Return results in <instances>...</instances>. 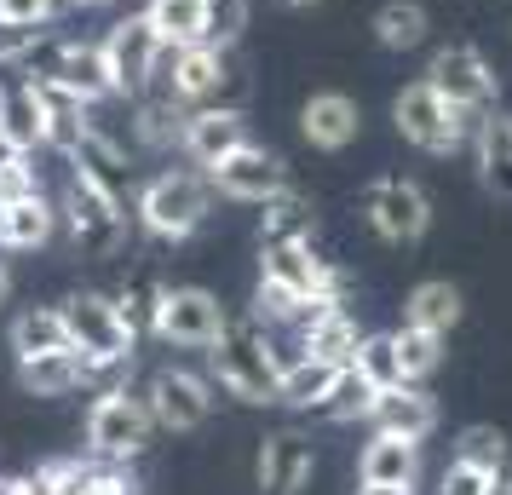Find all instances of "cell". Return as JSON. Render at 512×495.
<instances>
[{"instance_id": "5bb4252c", "label": "cell", "mask_w": 512, "mask_h": 495, "mask_svg": "<svg viewBox=\"0 0 512 495\" xmlns=\"http://www.w3.org/2000/svg\"><path fill=\"white\" fill-rule=\"evenodd\" d=\"M35 75H52V81H64L70 93H81L87 104H104V98H116V70H110V58H104V41H58V47L41 58V70Z\"/></svg>"}, {"instance_id": "1f68e13d", "label": "cell", "mask_w": 512, "mask_h": 495, "mask_svg": "<svg viewBox=\"0 0 512 495\" xmlns=\"http://www.w3.org/2000/svg\"><path fill=\"white\" fill-rule=\"evenodd\" d=\"M334 375H340L334 363L300 357V363H288V369H282V392H277V403H288V409H317V403L328 398Z\"/></svg>"}, {"instance_id": "74e56055", "label": "cell", "mask_w": 512, "mask_h": 495, "mask_svg": "<svg viewBox=\"0 0 512 495\" xmlns=\"http://www.w3.org/2000/svg\"><path fill=\"white\" fill-rule=\"evenodd\" d=\"M156 306H162V283H156V277H133V283L116 294V311L127 317L133 334H144V329L156 334Z\"/></svg>"}, {"instance_id": "816d5d0a", "label": "cell", "mask_w": 512, "mask_h": 495, "mask_svg": "<svg viewBox=\"0 0 512 495\" xmlns=\"http://www.w3.org/2000/svg\"><path fill=\"white\" fill-rule=\"evenodd\" d=\"M70 6H104V0H70Z\"/></svg>"}, {"instance_id": "d4e9b609", "label": "cell", "mask_w": 512, "mask_h": 495, "mask_svg": "<svg viewBox=\"0 0 512 495\" xmlns=\"http://www.w3.org/2000/svg\"><path fill=\"white\" fill-rule=\"evenodd\" d=\"M18 380H24V392H35V398H64V392H75L87 380V357L75 352V346L41 352V357H18Z\"/></svg>"}, {"instance_id": "8fae6325", "label": "cell", "mask_w": 512, "mask_h": 495, "mask_svg": "<svg viewBox=\"0 0 512 495\" xmlns=\"http://www.w3.org/2000/svg\"><path fill=\"white\" fill-rule=\"evenodd\" d=\"M231 323V311L219 306V294L208 288H162V306H156V334L173 346H213Z\"/></svg>"}, {"instance_id": "f35d334b", "label": "cell", "mask_w": 512, "mask_h": 495, "mask_svg": "<svg viewBox=\"0 0 512 495\" xmlns=\"http://www.w3.org/2000/svg\"><path fill=\"white\" fill-rule=\"evenodd\" d=\"M455 461H472L484 472H507V438L495 426H466L461 444H455Z\"/></svg>"}, {"instance_id": "52a82bcc", "label": "cell", "mask_w": 512, "mask_h": 495, "mask_svg": "<svg viewBox=\"0 0 512 495\" xmlns=\"http://www.w3.org/2000/svg\"><path fill=\"white\" fill-rule=\"evenodd\" d=\"M363 219L374 225V236L409 248V242H420V236L432 231V196H426L415 179L386 173V179H374V185L363 190Z\"/></svg>"}, {"instance_id": "7402d4cb", "label": "cell", "mask_w": 512, "mask_h": 495, "mask_svg": "<svg viewBox=\"0 0 512 495\" xmlns=\"http://www.w3.org/2000/svg\"><path fill=\"white\" fill-rule=\"evenodd\" d=\"M369 421L380 426V432H397V438H426L432 426H438V403H432V392H420V386H392V392H380L369 409Z\"/></svg>"}, {"instance_id": "7dc6e473", "label": "cell", "mask_w": 512, "mask_h": 495, "mask_svg": "<svg viewBox=\"0 0 512 495\" xmlns=\"http://www.w3.org/2000/svg\"><path fill=\"white\" fill-rule=\"evenodd\" d=\"M357 495H415V484H363Z\"/></svg>"}, {"instance_id": "c3c4849f", "label": "cell", "mask_w": 512, "mask_h": 495, "mask_svg": "<svg viewBox=\"0 0 512 495\" xmlns=\"http://www.w3.org/2000/svg\"><path fill=\"white\" fill-rule=\"evenodd\" d=\"M484 495H512V472H495V478H489V490Z\"/></svg>"}, {"instance_id": "d590c367", "label": "cell", "mask_w": 512, "mask_h": 495, "mask_svg": "<svg viewBox=\"0 0 512 495\" xmlns=\"http://www.w3.org/2000/svg\"><path fill=\"white\" fill-rule=\"evenodd\" d=\"M392 346H397V363H403V380H409V386L426 380L443 363V334L415 329V323H403V329L392 334Z\"/></svg>"}, {"instance_id": "83f0119b", "label": "cell", "mask_w": 512, "mask_h": 495, "mask_svg": "<svg viewBox=\"0 0 512 495\" xmlns=\"http://www.w3.org/2000/svg\"><path fill=\"white\" fill-rule=\"evenodd\" d=\"M311 225H317V213H311V202L294 185L277 190L271 202H259V242L265 248L271 242H311Z\"/></svg>"}, {"instance_id": "e0dca14e", "label": "cell", "mask_w": 512, "mask_h": 495, "mask_svg": "<svg viewBox=\"0 0 512 495\" xmlns=\"http://www.w3.org/2000/svg\"><path fill=\"white\" fill-rule=\"evenodd\" d=\"M357 323H351L346 300H323V306H305L300 317V357H317V363H334V369H346L351 357H357Z\"/></svg>"}, {"instance_id": "b9f144b4", "label": "cell", "mask_w": 512, "mask_h": 495, "mask_svg": "<svg viewBox=\"0 0 512 495\" xmlns=\"http://www.w3.org/2000/svg\"><path fill=\"white\" fill-rule=\"evenodd\" d=\"M489 478H495V472L472 467V461H449V467H443L438 495H484V490H489Z\"/></svg>"}, {"instance_id": "ffe728a7", "label": "cell", "mask_w": 512, "mask_h": 495, "mask_svg": "<svg viewBox=\"0 0 512 495\" xmlns=\"http://www.w3.org/2000/svg\"><path fill=\"white\" fill-rule=\"evenodd\" d=\"M70 167H75V179L98 185L104 196H116V202H127V190H133V167H127V150H121L116 139H104L98 127H87V133H81V144L70 150Z\"/></svg>"}, {"instance_id": "2e32d148", "label": "cell", "mask_w": 512, "mask_h": 495, "mask_svg": "<svg viewBox=\"0 0 512 495\" xmlns=\"http://www.w3.org/2000/svg\"><path fill=\"white\" fill-rule=\"evenodd\" d=\"M162 81H167V98L173 104H202L225 87V52L219 47H202V41H190V47H167L162 58Z\"/></svg>"}, {"instance_id": "7c38bea8", "label": "cell", "mask_w": 512, "mask_h": 495, "mask_svg": "<svg viewBox=\"0 0 512 495\" xmlns=\"http://www.w3.org/2000/svg\"><path fill=\"white\" fill-rule=\"evenodd\" d=\"M104 58H110V70H116L121 93H139L144 81H156V70H162L167 41L156 35V24H150L144 12H127V18L110 24V35H104Z\"/></svg>"}, {"instance_id": "4316f807", "label": "cell", "mask_w": 512, "mask_h": 495, "mask_svg": "<svg viewBox=\"0 0 512 495\" xmlns=\"http://www.w3.org/2000/svg\"><path fill=\"white\" fill-rule=\"evenodd\" d=\"M52 225H58V208L47 196H18L0 213V248H47Z\"/></svg>"}, {"instance_id": "7bdbcfd3", "label": "cell", "mask_w": 512, "mask_h": 495, "mask_svg": "<svg viewBox=\"0 0 512 495\" xmlns=\"http://www.w3.org/2000/svg\"><path fill=\"white\" fill-rule=\"evenodd\" d=\"M0 196H6V202H18V196H41V179H35V167H29V162L0 167Z\"/></svg>"}, {"instance_id": "4fadbf2b", "label": "cell", "mask_w": 512, "mask_h": 495, "mask_svg": "<svg viewBox=\"0 0 512 495\" xmlns=\"http://www.w3.org/2000/svg\"><path fill=\"white\" fill-rule=\"evenodd\" d=\"M144 403H150L156 426H167V432H196V426H208V415H213L208 380L190 375V369H156Z\"/></svg>"}, {"instance_id": "6da1fadb", "label": "cell", "mask_w": 512, "mask_h": 495, "mask_svg": "<svg viewBox=\"0 0 512 495\" xmlns=\"http://www.w3.org/2000/svg\"><path fill=\"white\" fill-rule=\"evenodd\" d=\"M282 369H288V357L271 346V334H265L259 317H231L225 334L213 340V375L242 403H277Z\"/></svg>"}, {"instance_id": "681fc988", "label": "cell", "mask_w": 512, "mask_h": 495, "mask_svg": "<svg viewBox=\"0 0 512 495\" xmlns=\"http://www.w3.org/2000/svg\"><path fill=\"white\" fill-rule=\"evenodd\" d=\"M271 6H282V12H305V6H317V0H271Z\"/></svg>"}, {"instance_id": "f907efd6", "label": "cell", "mask_w": 512, "mask_h": 495, "mask_svg": "<svg viewBox=\"0 0 512 495\" xmlns=\"http://www.w3.org/2000/svg\"><path fill=\"white\" fill-rule=\"evenodd\" d=\"M6 294H12V277H6V265H0V306H6Z\"/></svg>"}, {"instance_id": "836d02e7", "label": "cell", "mask_w": 512, "mask_h": 495, "mask_svg": "<svg viewBox=\"0 0 512 495\" xmlns=\"http://www.w3.org/2000/svg\"><path fill=\"white\" fill-rule=\"evenodd\" d=\"M351 369L369 380L374 392H392V386H409L403 380V363H397V346L392 334H363L357 340V357H351Z\"/></svg>"}, {"instance_id": "277c9868", "label": "cell", "mask_w": 512, "mask_h": 495, "mask_svg": "<svg viewBox=\"0 0 512 495\" xmlns=\"http://www.w3.org/2000/svg\"><path fill=\"white\" fill-rule=\"evenodd\" d=\"M208 179H196V173H156L150 185L139 190V202H133V213H139V225L150 236H162V242H185V236H196L202 225H208Z\"/></svg>"}, {"instance_id": "7a4b0ae2", "label": "cell", "mask_w": 512, "mask_h": 495, "mask_svg": "<svg viewBox=\"0 0 512 495\" xmlns=\"http://www.w3.org/2000/svg\"><path fill=\"white\" fill-rule=\"evenodd\" d=\"M392 127H397V139L415 144V150H426V156H455L461 144L478 139L484 116L455 110V104H449L426 75H420V81H409V87L392 98Z\"/></svg>"}, {"instance_id": "4dcf8cb0", "label": "cell", "mask_w": 512, "mask_h": 495, "mask_svg": "<svg viewBox=\"0 0 512 495\" xmlns=\"http://www.w3.org/2000/svg\"><path fill=\"white\" fill-rule=\"evenodd\" d=\"M64 346H75V340H70V323H64L58 306H35V311H24V317L12 323V352L18 357L64 352Z\"/></svg>"}, {"instance_id": "9a60e30c", "label": "cell", "mask_w": 512, "mask_h": 495, "mask_svg": "<svg viewBox=\"0 0 512 495\" xmlns=\"http://www.w3.org/2000/svg\"><path fill=\"white\" fill-rule=\"evenodd\" d=\"M242 144H254V139H248V116L236 104H202V110L179 116V150L190 162L213 167L219 156H231Z\"/></svg>"}, {"instance_id": "bcb514c9", "label": "cell", "mask_w": 512, "mask_h": 495, "mask_svg": "<svg viewBox=\"0 0 512 495\" xmlns=\"http://www.w3.org/2000/svg\"><path fill=\"white\" fill-rule=\"evenodd\" d=\"M24 156H29L24 144H12V139H6V133H0V167H12V162H24Z\"/></svg>"}, {"instance_id": "f5cc1de1", "label": "cell", "mask_w": 512, "mask_h": 495, "mask_svg": "<svg viewBox=\"0 0 512 495\" xmlns=\"http://www.w3.org/2000/svg\"><path fill=\"white\" fill-rule=\"evenodd\" d=\"M0 213H6V196H0Z\"/></svg>"}, {"instance_id": "3957f363", "label": "cell", "mask_w": 512, "mask_h": 495, "mask_svg": "<svg viewBox=\"0 0 512 495\" xmlns=\"http://www.w3.org/2000/svg\"><path fill=\"white\" fill-rule=\"evenodd\" d=\"M58 311H64V323H70L75 352L87 357V380L133 363V340H139V334L127 329V317L116 311V300H104V294H75V300H64Z\"/></svg>"}, {"instance_id": "f546056e", "label": "cell", "mask_w": 512, "mask_h": 495, "mask_svg": "<svg viewBox=\"0 0 512 495\" xmlns=\"http://www.w3.org/2000/svg\"><path fill=\"white\" fill-rule=\"evenodd\" d=\"M426 35H432V18H426L420 0H386L374 12V41L386 52H415Z\"/></svg>"}, {"instance_id": "8992f818", "label": "cell", "mask_w": 512, "mask_h": 495, "mask_svg": "<svg viewBox=\"0 0 512 495\" xmlns=\"http://www.w3.org/2000/svg\"><path fill=\"white\" fill-rule=\"evenodd\" d=\"M426 81H432L455 110H472V116H489L495 98H501V75L489 70V58L478 47H466V41H449V47L432 52Z\"/></svg>"}, {"instance_id": "44dd1931", "label": "cell", "mask_w": 512, "mask_h": 495, "mask_svg": "<svg viewBox=\"0 0 512 495\" xmlns=\"http://www.w3.org/2000/svg\"><path fill=\"white\" fill-rule=\"evenodd\" d=\"M0 133L12 144H47V104H41V87L35 75H18V81H0Z\"/></svg>"}, {"instance_id": "5b68a950", "label": "cell", "mask_w": 512, "mask_h": 495, "mask_svg": "<svg viewBox=\"0 0 512 495\" xmlns=\"http://www.w3.org/2000/svg\"><path fill=\"white\" fill-rule=\"evenodd\" d=\"M64 225H70L75 248L81 254H93V260H110V254H121L127 248V202H116V196H104L98 185H87V179H70V190H64Z\"/></svg>"}, {"instance_id": "cb8c5ba5", "label": "cell", "mask_w": 512, "mask_h": 495, "mask_svg": "<svg viewBox=\"0 0 512 495\" xmlns=\"http://www.w3.org/2000/svg\"><path fill=\"white\" fill-rule=\"evenodd\" d=\"M35 87H41V104H47V144L70 156L75 144H81V133L93 127V121H87L93 104H87L81 93H70L64 81H52V75H35Z\"/></svg>"}, {"instance_id": "ab89813d", "label": "cell", "mask_w": 512, "mask_h": 495, "mask_svg": "<svg viewBox=\"0 0 512 495\" xmlns=\"http://www.w3.org/2000/svg\"><path fill=\"white\" fill-rule=\"evenodd\" d=\"M29 52H41V24H24V18H0V70L24 64Z\"/></svg>"}, {"instance_id": "f6af8a7d", "label": "cell", "mask_w": 512, "mask_h": 495, "mask_svg": "<svg viewBox=\"0 0 512 495\" xmlns=\"http://www.w3.org/2000/svg\"><path fill=\"white\" fill-rule=\"evenodd\" d=\"M0 495H41V484H29V478H0Z\"/></svg>"}, {"instance_id": "ba28073f", "label": "cell", "mask_w": 512, "mask_h": 495, "mask_svg": "<svg viewBox=\"0 0 512 495\" xmlns=\"http://www.w3.org/2000/svg\"><path fill=\"white\" fill-rule=\"evenodd\" d=\"M150 426H156L150 403L133 398L127 386H110V392H98L93 409H87V444H93L98 455H110V461H127V455H139V449L150 444Z\"/></svg>"}, {"instance_id": "d6986e66", "label": "cell", "mask_w": 512, "mask_h": 495, "mask_svg": "<svg viewBox=\"0 0 512 495\" xmlns=\"http://www.w3.org/2000/svg\"><path fill=\"white\" fill-rule=\"evenodd\" d=\"M311 467H317L311 438H305V432H277V438H265V449H259V490L265 495H300Z\"/></svg>"}, {"instance_id": "d6a6232c", "label": "cell", "mask_w": 512, "mask_h": 495, "mask_svg": "<svg viewBox=\"0 0 512 495\" xmlns=\"http://www.w3.org/2000/svg\"><path fill=\"white\" fill-rule=\"evenodd\" d=\"M202 6L208 0H150L144 18L156 24L167 47H190V41H202Z\"/></svg>"}, {"instance_id": "30bf717a", "label": "cell", "mask_w": 512, "mask_h": 495, "mask_svg": "<svg viewBox=\"0 0 512 495\" xmlns=\"http://www.w3.org/2000/svg\"><path fill=\"white\" fill-rule=\"evenodd\" d=\"M208 185L231 202H271L277 190H288V162L265 144H242L208 167Z\"/></svg>"}, {"instance_id": "ee69618b", "label": "cell", "mask_w": 512, "mask_h": 495, "mask_svg": "<svg viewBox=\"0 0 512 495\" xmlns=\"http://www.w3.org/2000/svg\"><path fill=\"white\" fill-rule=\"evenodd\" d=\"M70 0H0V18H24V24H47L52 12H64Z\"/></svg>"}, {"instance_id": "484cf974", "label": "cell", "mask_w": 512, "mask_h": 495, "mask_svg": "<svg viewBox=\"0 0 512 495\" xmlns=\"http://www.w3.org/2000/svg\"><path fill=\"white\" fill-rule=\"evenodd\" d=\"M363 484H415L420 472V444L397 438V432H374V444L363 449Z\"/></svg>"}, {"instance_id": "f1b7e54d", "label": "cell", "mask_w": 512, "mask_h": 495, "mask_svg": "<svg viewBox=\"0 0 512 495\" xmlns=\"http://www.w3.org/2000/svg\"><path fill=\"white\" fill-rule=\"evenodd\" d=\"M466 317V300L455 283H420L415 294H409V306H403V323H415V329H432V334H449L455 323Z\"/></svg>"}, {"instance_id": "8d00e7d4", "label": "cell", "mask_w": 512, "mask_h": 495, "mask_svg": "<svg viewBox=\"0 0 512 495\" xmlns=\"http://www.w3.org/2000/svg\"><path fill=\"white\" fill-rule=\"evenodd\" d=\"M248 29V0H208L202 6V47L231 52Z\"/></svg>"}, {"instance_id": "e575fe53", "label": "cell", "mask_w": 512, "mask_h": 495, "mask_svg": "<svg viewBox=\"0 0 512 495\" xmlns=\"http://www.w3.org/2000/svg\"><path fill=\"white\" fill-rule=\"evenodd\" d=\"M374 398H380V392L346 363V369L334 375V386H328V398L317 403V415H323V421H363L374 409Z\"/></svg>"}, {"instance_id": "603a6c76", "label": "cell", "mask_w": 512, "mask_h": 495, "mask_svg": "<svg viewBox=\"0 0 512 495\" xmlns=\"http://www.w3.org/2000/svg\"><path fill=\"white\" fill-rule=\"evenodd\" d=\"M472 162H478V185L489 196L512 202V116H495L489 110L478 139H472Z\"/></svg>"}, {"instance_id": "ac0fdd59", "label": "cell", "mask_w": 512, "mask_h": 495, "mask_svg": "<svg viewBox=\"0 0 512 495\" xmlns=\"http://www.w3.org/2000/svg\"><path fill=\"white\" fill-rule=\"evenodd\" d=\"M300 133L311 150H346L357 133H363V110H357V98L346 93H311L300 110Z\"/></svg>"}, {"instance_id": "9c48e42d", "label": "cell", "mask_w": 512, "mask_h": 495, "mask_svg": "<svg viewBox=\"0 0 512 495\" xmlns=\"http://www.w3.org/2000/svg\"><path fill=\"white\" fill-rule=\"evenodd\" d=\"M259 277H265V283H277V288H288L300 306L346 300V277H340L323 254H311V242H271V248H265V260H259Z\"/></svg>"}, {"instance_id": "60d3db41", "label": "cell", "mask_w": 512, "mask_h": 495, "mask_svg": "<svg viewBox=\"0 0 512 495\" xmlns=\"http://www.w3.org/2000/svg\"><path fill=\"white\" fill-rule=\"evenodd\" d=\"M254 317H259V323H300L305 306L288 294V288H277V283H265V277H259V288H254Z\"/></svg>"}]
</instances>
